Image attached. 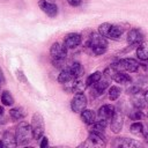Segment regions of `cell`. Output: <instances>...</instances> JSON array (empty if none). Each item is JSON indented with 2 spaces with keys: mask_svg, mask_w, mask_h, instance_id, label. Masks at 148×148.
<instances>
[{
  "mask_svg": "<svg viewBox=\"0 0 148 148\" xmlns=\"http://www.w3.org/2000/svg\"><path fill=\"white\" fill-rule=\"evenodd\" d=\"M87 47L90 49V52L96 54V56H101L103 54L106 49H108V40L104 36H102L99 32H92L88 39L87 43Z\"/></svg>",
  "mask_w": 148,
  "mask_h": 148,
  "instance_id": "6da1fadb",
  "label": "cell"
},
{
  "mask_svg": "<svg viewBox=\"0 0 148 148\" xmlns=\"http://www.w3.org/2000/svg\"><path fill=\"white\" fill-rule=\"evenodd\" d=\"M51 62L54 67H61L67 56V47L60 43H53L50 49Z\"/></svg>",
  "mask_w": 148,
  "mask_h": 148,
  "instance_id": "7a4b0ae2",
  "label": "cell"
},
{
  "mask_svg": "<svg viewBox=\"0 0 148 148\" xmlns=\"http://www.w3.org/2000/svg\"><path fill=\"white\" fill-rule=\"evenodd\" d=\"M16 142L20 146H25L30 142V140L34 138L32 136V130L31 125H29L25 121H21L17 127H16V133H15Z\"/></svg>",
  "mask_w": 148,
  "mask_h": 148,
  "instance_id": "3957f363",
  "label": "cell"
},
{
  "mask_svg": "<svg viewBox=\"0 0 148 148\" xmlns=\"http://www.w3.org/2000/svg\"><path fill=\"white\" fill-rule=\"evenodd\" d=\"M111 66L114 69H117V71L128 72V73H135V72L139 71L140 64L135 59H133V58H124V59H120L119 61L114 62Z\"/></svg>",
  "mask_w": 148,
  "mask_h": 148,
  "instance_id": "277c9868",
  "label": "cell"
},
{
  "mask_svg": "<svg viewBox=\"0 0 148 148\" xmlns=\"http://www.w3.org/2000/svg\"><path fill=\"white\" fill-rule=\"evenodd\" d=\"M98 32L104 36L105 38H111V39H118L123 35V29L119 28L118 25L111 24V23H102L98 27Z\"/></svg>",
  "mask_w": 148,
  "mask_h": 148,
  "instance_id": "5b68a950",
  "label": "cell"
},
{
  "mask_svg": "<svg viewBox=\"0 0 148 148\" xmlns=\"http://www.w3.org/2000/svg\"><path fill=\"white\" fill-rule=\"evenodd\" d=\"M31 130H32V136L35 140H40L42 136L44 135V131H45L44 118L39 112H35L32 116Z\"/></svg>",
  "mask_w": 148,
  "mask_h": 148,
  "instance_id": "8992f818",
  "label": "cell"
},
{
  "mask_svg": "<svg viewBox=\"0 0 148 148\" xmlns=\"http://www.w3.org/2000/svg\"><path fill=\"white\" fill-rule=\"evenodd\" d=\"M106 145V140L103 135V132L98 131H89L88 139L82 146L84 147H104Z\"/></svg>",
  "mask_w": 148,
  "mask_h": 148,
  "instance_id": "52a82bcc",
  "label": "cell"
},
{
  "mask_svg": "<svg viewBox=\"0 0 148 148\" xmlns=\"http://www.w3.org/2000/svg\"><path fill=\"white\" fill-rule=\"evenodd\" d=\"M87 106V97L83 92H76L74 95V97L72 98V102H71V108H72V111L73 112H76V113H81V111L83 109H86Z\"/></svg>",
  "mask_w": 148,
  "mask_h": 148,
  "instance_id": "ba28073f",
  "label": "cell"
},
{
  "mask_svg": "<svg viewBox=\"0 0 148 148\" xmlns=\"http://www.w3.org/2000/svg\"><path fill=\"white\" fill-rule=\"evenodd\" d=\"M111 123H110V128L113 133H119L123 128V125H124V116L120 111H114V114L112 116V118L110 119Z\"/></svg>",
  "mask_w": 148,
  "mask_h": 148,
  "instance_id": "9c48e42d",
  "label": "cell"
},
{
  "mask_svg": "<svg viewBox=\"0 0 148 148\" xmlns=\"http://www.w3.org/2000/svg\"><path fill=\"white\" fill-rule=\"evenodd\" d=\"M143 39V34L141 32V30L136 29V28H133L128 31L127 34V43L131 45V46H138Z\"/></svg>",
  "mask_w": 148,
  "mask_h": 148,
  "instance_id": "30bf717a",
  "label": "cell"
},
{
  "mask_svg": "<svg viewBox=\"0 0 148 148\" xmlns=\"http://www.w3.org/2000/svg\"><path fill=\"white\" fill-rule=\"evenodd\" d=\"M82 40V37L80 34H76V32H72V34H68L65 36L64 38V45L67 47V49H74L76 46L80 45Z\"/></svg>",
  "mask_w": 148,
  "mask_h": 148,
  "instance_id": "8fae6325",
  "label": "cell"
},
{
  "mask_svg": "<svg viewBox=\"0 0 148 148\" xmlns=\"http://www.w3.org/2000/svg\"><path fill=\"white\" fill-rule=\"evenodd\" d=\"M114 106L111 105V104H104L102 105L98 111H97V117L98 119H102V120H109L112 118V116L114 114Z\"/></svg>",
  "mask_w": 148,
  "mask_h": 148,
  "instance_id": "7c38bea8",
  "label": "cell"
},
{
  "mask_svg": "<svg viewBox=\"0 0 148 148\" xmlns=\"http://www.w3.org/2000/svg\"><path fill=\"white\" fill-rule=\"evenodd\" d=\"M39 8L50 17H56L57 14H58V7L52 3V2H49L46 0H40L39 3H38Z\"/></svg>",
  "mask_w": 148,
  "mask_h": 148,
  "instance_id": "4fadbf2b",
  "label": "cell"
},
{
  "mask_svg": "<svg viewBox=\"0 0 148 148\" xmlns=\"http://www.w3.org/2000/svg\"><path fill=\"white\" fill-rule=\"evenodd\" d=\"M113 146L114 147H124V148H131V147H139L141 146L140 142L138 141H134L132 139H128V138H117L113 142Z\"/></svg>",
  "mask_w": 148,
  "mask_h": 148,
  "instance_id": "5bb4252c",
  "label": "cell"
},
{
  "mask_svg": "<svg viewBox=\"0 0 148 148\" xmlns=\"http://www.w3.org/2000/svg\"><path fill=\"white\" fill-rule=\"evenodd\" d=\"M75 79H76L75 75L73 74V72L71 71V68L67 66V67H65L60 72L59 76H58V82L59 83H67V82H71V81L75 80Z\"/></svg>",
  "mask_w": 148,
  "mask_h": 148,
  "instance_id": "9a60e30c",
  "label": "cell"
},
{
  "mask_svg": "<svg viewBox=\"0 0 148 148\" xmlns=\"http://www.w3.org/2000/svg\"><path fill=\"white\" fill-rule=\"evenodd\" d=\"M108 87H109V77L108 79H101L95 84H92V91L94 92H91V94H94V95H102Z\"/></svg>",
  "mask_w": 148,
  "mask_h": 148,
  "instance_id": "2e32d148",
  "label": "cell"
},
{
  "mask_svg": "<svg viewBox=\"0 0 148 148\" xmlns=\"http://www.w3.org/2000/svg\"><path fill=\"white\" fill-rule=\"evenodd\" d=\"M136 56L141 61L148 60V40H142L139 44L136 49Z\"/></svg>",
  "mask_w": 148,
  "mask_h": 148,
  "instance_id": "e0dca14e",
  "label": "cell"
},
{
  "mask_svg": "<svg viewBox=\"0 0 148 148\" xmlns=\"http://www.w3.org/2000/svg\"><path fill=\"white\" fill-rule=\"evenodd\" d=\"M81 119L84 124L87 125H91L95 120H96V113L92 110L89 109H83L81 111Z\"/></svg>",
  "mask_w": 148,
  "mask_h": 148,
  "instance_id": "ac0fdd59",
  "label": "cell"
},
{
  "mask_svg": "<svg viewBox=\"0 0 148 148\" xmlns=\"http://www.w3.org/2000/svg\"><path fill=\"white\" fill-rule=\"evenodd\" d=\"M2 141L5 143V147H16L17 146V142H16V138L13 133L10 132H5L3 136H2Z\"/></svg>",
  "mask_w": 148,
  "mask_h": 148,
  "instance_id": "d6986e66",
  "label": "cell"
},
{
  "mask_svg": "<svg viewBox=\"0 0 148 148\" xmlns=\"http://www.w3.org/2000/svg\"><path fill=\"white\" fill-rule=\"evenodd\" d=\"M9 116L12 119L14 120H21L25 117V111L23 108L21 106H17V108H13L9 110Z\"/></svg>",
  "mask_w": 148,
  "mask_h": 148,
  "instance_id": "ffe728a7",
  "label": "cell"
},
{
  "mask_svg": "<svg viewBox=\"0 0 148 148\" xmlns=\"http://www.w3.org/2000/svg\"><path fill=\"white\" fill-rule=\"evenodd\" d=\"M102 76H103V73H101V72H94L92 74H90V75L87 77V80H86L87 86H88V87H91V86L95 84L97 81H99V80L102 79Z\"/></svg>",
  "mask_w": 148,
  "mask_h": 148,
  "instance_id": "44dd1931",
  "label": "cell"
},
{
  "mask_svg": "<svg viewBox=\"0 0 148 148\" xmlns=\"http://www.w3.org/2000/svg\"><path fill=\"white\" fill-rule=\"evenodd\" d=\"M132 101H133V105H134V108L140 109V110H141V109H143V108H145V105H147V104H146V101H145L143 95H142V96H140V92L135 94Z\"/></svg>",
  "mask_w": 148,
  "mask_h": 148,
  "instance_id": "7402d4cb",
  "label": "cell"
},
{
  "mask_svg": "<svg viewBox=\"0 0 148 148\" xmlns=\"http://www.w3.org/2000/svg\"><path fill=\"white\" fill-rule=\"evenodd\" d=\"M1 102H2L3 105H7V106H10V105L14 104V98H13L12 94L8 90L2 91V94H1Z\"/></svg>",
  "mask_w": 148,
  "mask_h": 148,
  "instance_id": "603a6c76",
  "label": "cell"
},
{
  "mask_svg": "<svg viewBox=\"0 0 148 148\" xmlns=\"http://www.w3.org/2000/svg\"><path fill=\"white\" fill-rule=\"evenodd\" d=\"M143 128L145 127H143V124L142 123L134 121V123H132V125L130 127V131H131V133H133L135 135H141L143 133Z\"/></svg>",
  "mask_w": 148,
  "mask_h": 148,
  "instance_id": "cb8c5ba5",
  "label": "cell"
},
{
  "mask_svg": "<svg viewBox=\"0 0 148 148\" xmlns=\"http://www.w3.org/2000/svg\"><path fill=\"white\" fill-rule=\"evenodd\" d=\"M68 67L71 68V71L73 72V74L75 75L76 79L80 77V76L83 74V67H82V65H81L80 62H73V64H71Z\"/></svg>",
  "mask_w": 148,
  "mask_h": 148,
  "instance_id": "d4e9b609",
  "label": "cell"
},
{
  "mask_svg": "<svg viewBox=\"0 0 148 148\" xmlns=\"http://www.w3.org/2000/svg\"><path fill=\"white\" fill-rule=\"evenodd\" d=\"M105 126H106V120H102L99 119L98 121H94L90 126V131H98V132H103L105 130Z\"/></svg>",
  "mask_w": 148,
  "mask_h": 148,
  "instance_id": "484cf974",
  "label": "cell"
},
{
  "mask_svg": "<svg viewBox=\"0 0 148 148\" xmlns=\"http://www.w3.org/2000/svg\"><path fill=\"white\" fill-rule=\"evenodd\" d=\"M120 94H121V90H120L119 87H117V86H111V87L109 88V98H110L111 101H116V99L120 96Z\"/></svg>",
  "mask_w": 148,
  "mask_h": 148,
  "instance_id": "4316f807",
  "label": "cell"
},
{
  "mask_svg": "<svg viewBox=\"0 0 148 148\" xmlns=\"http://www.w3.org/2000/svg\"><path fill=\"white\" fill-rule=\"evenodd\" d=\"M142 117H143V114H142L141 110L140 109H136V108H134V110L130 113V118L132 120H140Z\"/></svg>",
  "mask_w": 148,
  "mask_h": 148,
  "instance_id": "83f0119b",
  "label": "cell"
},
{
  "mask_svg": "<svg viewBox=\"0 0 148 148\" xmlns=\"http://www.w3.org/2000/svg\"><path fill=\"white\" fill-rule=\"evenodd\" d=\"M127 92L128 94H132V95H135L138 92H141V88L139 86H132V87H130L127 89Z\"/></svg>",
  "mask_w": 148,
  "mask_h": 148,
  "instance_id": "f1b7e54d",
  "label": "cell"
},
{
  "mask_svg": "<svg viewBox=\"0 0 148 148\" xmlns=\"http://www.w3.org/2000/svg\"><path fill=\"white\" fill-rule=\"evenodd\" d=\"M67 2H68L71 6L76 7V6H79V5L82 2V0H67Z\"/></svg>",
  "mask_w": 148,
  "mask_h": 148,
  "instance_id": "f546056e",
  "label": "cell"
},
{
  "mask_svg": "<svg viewBox=\"0 0 148 148\" xmlns=\"http://www.w3.org/2000/svg\"><path fill=\"white\" fill-rule=\"evenodd\" d=\"M42 142H40V147L42 148H45L47 145H49V140H47V138L46 136H42Z\"/></svg>",
  "mask_w": 148,
  "mask_h": 148,
  "instance_id": "4dcf8cb0",
  "label": "cell"
},
{
  "mask_svg": "<svg viewBox=\"0 0 148 148\" xmlns=\"http://www.w3.org/2000/svg\"><path fill=\"white\" fill-rule=\"evenodd\" d=\"M16 74H17V77H18L20 80H22L23 82H27V79H25V76H24V74H23L22 71H17Z\"/></svg>",
  "mask_w": 148,
  "mask_h": 148,
  "instance_id": "1f68e13d",
  "label": "cell"
},
{
  "mask_svg": "<svg viewBox=\"0 0 148 148\" xmlns=\"http://www.w3.org/2000/svg\"><path fill=\"white\" fill-rule=\"evenodd\" d=\"M143 97H145V101H146V104L148 105V90H147V91H145V94H143Z\"/></svg>",
  "mask_w": 148,
  "mask_h": 148,
  "instance_id": "d6a6232c",
  "label": "cell"
},
{
  "mask_svg": "<svg viewBox=\"0 0 148 148\" xmlns=\"http://www.w3.org/2000/svg\"><path fill=\"white\" fill-rule=\"evenodd\" d=\"M3 111H5V110H3V106H1V105H0V117H2V116H3ZM0 123H2V121L0 120Z\"/></svg>",
  "mask_w": 148,
  "mask_h": 148,
  "instance_id": "836d02e7",
  "label": "cell"
},
{
  "mask_svg": "<svg viewBox=\"0 0 148 148\" xmlns=\"http://www.w3.org/2000/svg\"><path fill=\"white\" fill-rule=\"evenodd\" d=\"M3 147H5V143H3V141L1 140V141H0V148H3Z\"/></svg>",
  "mask_w": 148,
  "mask_h": 148,
  "instance_id": "e575fe53",
  "label": "cell"
},
{
  "mask_svg": "<svg viewBox=\"0 0 148 148\" xmlns=\"http://www.w3.org/2000/svg\"><path fill=\"white\" fill-rule=\"evenodd\" d=\"M0 83H1V77H0Z\"/></svg>",
  "mask_w": 148,
  "mask_h": 148,
  "instance_id": "d590c367",
  "label": "cell"
},
{
  "mask_svg": "<svg viewBox=\"0 0 148 148\" xmlns=\"http://www.w3.org/2000/svg\"><path fill=\"white\" fill-rule=\"evenodd\" d=\"M147 118H148V113H147Z\"/></svg>",
  "mask_w": 148,
  "mask_h": 148,
  "instance_id": "8d00e7d4",
  "label": "cell"
}]
</instances>
